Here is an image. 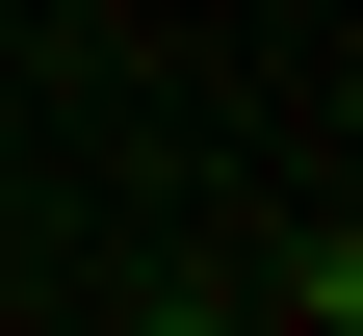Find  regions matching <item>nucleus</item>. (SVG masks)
<instances>
[]
</instances>
